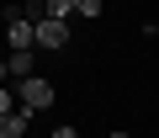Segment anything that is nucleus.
<instances>
[{
  "mask_svg": "<svg viewBox=\"0 0 159 138\" xmlns=\"http://www.w3.org/2000/svg\"><path fill=\"white\" fill-rule=\"evenodd\" d=\"M16 106H21V112H48V106H53V85H48L43 75L16 80Z\"/></svg>",
  "mask_w": 159,
  "mask_h": 138,
  "instance_id": "1",
  "label": "nucleus"
},
{
  "mask_svg": "<svg viewBox=\"0 0 159 138\" xmlns=\"http://www.w3.org/2000/svg\"><path fill=\"white\" fill-rule=\"evenodd\" d=\"M6 43L11 48H37V21L21 11H6Z\"/></svg>",
  "mask_w": 159,
  "mask_h": 138,
  "instance_id": "2",
  "label": "nucleus"
},
{
  "mask_svg": "<svg viewBox=\"0 0 159 138\" xmlns=\"http://www.w3.org/2000/svg\"><path fill=\"white\" fill-rule=\"evenodd\" d=\"M37 48H48V53L69 48V21H53V16H43V21H37Z\"/></svg>",
  "mask_w": 159,
  "mask_h": 138,
  "instance_id": "3",
  "label": "nucleus"
},
{
  "mask_svg": "<svg viewBox=\"0 0 159 138\" xmlns=\"http://www.w3.org/2000/svg\"><path fill=\"white\" fill-rule=\"evenodd\" d=\"M6 75H16V80L37 75V48H11V58H6Z\"/></svg>",
  "mask_w": 159,
  "mask_h": 138,
  "instance_id": "4",
  "label": "nucleus"
},
{
  "mask_svg": "<svg viewBox=\"0 0 159 138\" xmlns=\"http://www.w3.org/2000/svg\"><path fill=\"white\" fill-rule=\"evenodd\" d=\"M27 122H32V112H6V117H0V138H27Z\"/></svg>",
  "mask_w": 159,
  "mask_h": 138,
  "instance_id": "5",
  "label": "nucleus"
},
{
  "mask_svg": "<svg viewBox=\"0 0 159 138\" xmlns=\"http://www.w3.org/2000/svg\"><path fill=\"white\" fill-rule=\"evenodd\" d=\"M43 16H53V21H69V16H74V0H43Z\"/></svg>",
  "mask_w": 159,
  "mask_h": 138,
  "instance_id": "6",
  "label": "nucleus"
},
{
  "mask_svg": "<svg viewBox=\"0 0 159 138\" xmlns=\"http://www.w3.org/2000/svg\"><path fill=\"white\" fill-rule=\"evenodd\" d=\"M106 11V0H74V16H85V21H96Z\"/></svg>",
  "mask_w": 159,
  "mask_h": 138,
  "instance_id": "7",
  "label": "nucleus"
},
{
  "mask_svg": "<svg viewBox=\"0 0 159 138\" xmlns=\"http://www.w3.org/2000/svg\"><path fill=\"white\" fill-rule=\"evenodd\" d=\"M6 112H16V96H11L6 85H0V117H6Z\"/></svg>",
  "mask_w": 159,
  "mask_h": 138,
  "instance_id": "8",
  "label": "nucleus"
},
{
  "mask_svg": "<svg viewBox=\"0 0 159 138\" xmlns=\"http://www.w3.org/2000/svg\"><path fill=\"white\" fill-rule=\"evenodd\" d=\"M53 138H80V127H69V122H58V127H53Z\"/></svg>",
  "mask_w": 159,
  "mask_h": 138,
  "instance_id": "9",
  "label": "nucleus"
},
{
  "mask_svg": "<svg viewBox=\"0 0 159 138\" xmlns=\"http://www.w3.org/2000/svg\"><path fill=\"white\" fill-rule=\"evenodd\" d=\"M0 80H6V58H0Z\"/></svg>",
  "mask_w": 159,
  "mask_h": 138,
  "instance_id": "10",
  "label": "nucleus"
},
{
  "mask_svg": "<svg viewBox=\"0 0 159 138\" xmlns=\"http://www.w3.org/2000/svg\"><path fill=\"white\" fill-rule=\"evenodd\" d=\"M111 138H127V133H122V127H117V133H111Z\"/></svg>",
  "mask_w": 159,
  "mask_h": 138,
  "instance_id": "11",
  "label": "nucleus"
}]
</instances>
